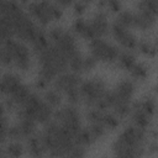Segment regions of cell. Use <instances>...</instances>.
<instances>
[{
	"mask_svg": "<svg viewBox=\"0 0 158 158\" xmlns=\"http://www.w3.org/2000/svg\"><path fill=\"white\" fill-rule=\"evenodd\" d=\"M41 137L48 154L52 157H68L69 151L75 144L74 137L54 120L46 122Z\"/></svg>",
	"mask_w": 158,
	"mask_h": 158,
	"instance_id": "1",
	"label": "cell"
},
{
	"mask_svg": "<svg viewBox=\"0 0 158 158\" xmlns=\"http://www.w3.org/2000/svg\"><path fill=\"white\" fill-rule=\"evenodd\" d=\"M144 130L135 125L126 127L112 144V151L117 157L133 158L143 154Z\"/></svg>",
	"mask_w": 158,
	"mask_h": 158,
	"instance_id": "2",
	"label": "cell"
},
{
	"mask_svg": "<svg viewBox=\"0 0 158 158\" xmlns=\"http://www.w3.org/2000/svg\"><path fill=\"white\" fill-rule=\"evenodd\" d=\"M37 56L40 63V78L47 83L69 68L68 58L53 43H49Z\"/></svg>",
	"mask_w": 158,
	"mask_h": 158,
	"instance_id": "3",
	"label": "cell"
},
{
	"mask_svg": "<svg viewBox=\"0 0 158 158\" xmlns=\"http://www.w3.org/2000/svg\"><path fill=\"white\" fill-rule=\"evenodd\" d=\"M17 107L20 117L31 118L37 123H46L53 116V107L35 93H30L27 99Z\"/></svg>",
	"mask_w": 158,
	"mask_h": 158,
	"instance_id": "4",
	"label": "cell"
},
{
	"mask_svg": "<svg viewBox=\"0 0 158 158\" xmlns=\"http://www.w3.org/2000/svg\"><path fill=\"white\" fill-rule=\"evenodd\" d=\"M28 11L43 26L48 25L49 21H52V20L59 19L63 14L60 6L49 0H40V1L30 2Z\"/></svg>",
	"mask_w": 158,
	"mask_h": 158,
	"instance_id": "5",
	"label": "cell"
},
{
	"mask_svg": "<svg viewBox=\"0 0 158 158\" xmlns=\"http://www.w3.org/2000/svg\"><path fill=\"white\" fill-rule=\"evenodd\" d=\"M52 117L58 125H60L73 137H75L78 131L81 128L80 115L77 111L74 105H67V106H62L57 109V111L53 112Z\"/></svg>",
	"mask_w": 158,
	"mask_h": 158,
	"instance_id": "6",
	"label": "cell"
},
{
	"mask_svg": "<svg viewBox=\"0 0 158 158\" xmlns=\"http://www.w3.org/2000/svg\"><path fill=\"white\" fill-rule=\"evenodd\" d=\"M106 93V85L100 78L88 79L80 83L79 94L80 100L85 101L86 105L94 106Z\"/></svg>",
	"mask_w": 158,
	"mask_h": 158,
	"instance_id": "7",
	"label": "cell"
},
{
	"mask_svg": "<svg viewBox=\"0 0 158 158\" xmlns=\"http://www.w3.org/2000/svg\"><path fill=\"white\" fill-rule=\"evenodd\" d=\"M49 38L52 40V43L69 59L73 54L79 52L77 42L70 32L65 31L62 27H53L49 31Z\"/></svg>",
	"mask_w": 158,
	"mask_h": 158,
	"instance_id": "8",
	"label": "cell"
},
{
	"mask_svg": "<svg viewBox=\"0 0 158 158\" xmlns=\"http://www.w3.org/2000/svg\"><path fill=\"white\" fill-rule=\"evenodd\" d=\"M90 53L99 62L112 63L117 60L120 51L116 46L104 41L102 37H96L90 40Z\"/></svg>",
	"mask_w": 158,
	"mask_h": 158,
	"instance_id": "9",
	"label": "cell"
},
{
	"mask_svg": "<svg viewBox=\"0 0 158 158\" xmlns=\"http://www.w3.org/2000/svg\"><path fill=\"white\" fill-rule=\"evenodd\" d=\"M5 47L9 49L12 63L21 70H27L30 67V52L28 48L14 38H7L4 41Z\"/></svg>",
	"mask_w": 158,
	"mask_h": 158,
	"instance_id": "10",
	"label": "cell"
},
{
	"mask_svg": "<svg viewBox=\"0 0 158 158\" xmlns=\"http://www.w3.org/2000/svg\"><path fill=\"white\" fill-rule=\"evenodd\" d=\"M36 125L37 122H35L31 118L20 117V120L15 125L7 128V137L12 141L27 139L30 136L36 133Z\"/></svg>",
	"mask_w": 158,
	"mask_h": 158,
	"instance_id": "11",
	"label": "cell"
},
{
	"mask_svg": "<svg viewBox=\"0 0 158 158\" xmlns=\"http://www.w3.org/2000/svg\"><path fill=\"white\" fill-rule=\"evenodd\" d=\"M12 27H14V36H16L19 40H22L25 42H30L38 30V27L35 25L32 19L26 12L12 23Z\"/></svg>",
	"mask_w": 158,
	"mask_h": 158,
	"instance_id": "12",
	"label": "cell"
},
{
	"mask_svg": "<svg viewBox=\"0 0 158 158\" xmlns=\"http://www.w3.org/2000/svg\"><path fill=\"white\" fill-rule=\"evenodd\" d=\"M53 85H54V89L58 90L59 93H69L74 89H78L80 83H81V78H80V74L75 73V72H63L60 74H58L54 79H53Z\"/></svg>",
	"mask_w": 158,
	"mask_h": 158,
	"instance_id": "13",
	"label": "cell"
},
{
	"mask_svg": "<svg viewBox=\"0 0 158 158\" xmlns=\"http://www.w3.org/2000/svg\"><path fill=\"white\" fill-rule=\"evenodd\" d=\"M112 93V106H116V105H123V104H130L131 102V99L133 96V93H135V85L131 80L128 79H125V80H121L114 90H111Z\"/></svg>",
	"mask_w": 158,
	"mask_h": 158,
	"instance_id": "14",
	"label": "cell"
},
{
	"mask_svg": "<svg viewBox=\"0 0 158 158\" xmlns=\"http://www.w3.org/2000/svg\"><path fill=\"white\" fill-rule=\"evenodd\" d=\"M111 32H112V36L115 37V40L127 51H132V49L137 48V43H138L137 38L128 28L118 25L117 22H114L111 26Z\"/></svg>",
	"mask_w": 158,
	"mask_h": 158,
	"instance_id": "15",
	"label": "cell"
},
{
	"mask_svg": "<svg viewBox=\"0 0 158 158\" xmlns=\"http://www.w3.org/2000/svg\"><path fill=\"white\" fill-rule=\"evenodd\" d=\"M90 27L93 30L94 37H102L109 32V21H107V16L105 12L99 11L96 12L91 20L89 21Z\"/></svg>",
	"mask_w": 158,
	"mask_h": 158,
	"instance_id": "16",
	"label": "cell"
},
{
	"mask_svg": "<svg viewBox=\"0 0 158 158\" xmlns=\"http://www.w3.org/2000/svg\"><path fill=\"white\" fill-rule=\"evenodd\" d=\"M156 17L157 15L152 12L138 10L136 14H133V27H137L139 30H149L156 23Z\"/></svg>",
	"mask_w": 158,
	"mask_h": 158,
	"instance_id": "17",
	"label": "cell"
},
{
	"mask_svg": "<svg viewBox=\"0 0 158 158\" xmlns=\"http://www.w3.org/2000/svg\"><path fill=\"white\" fill-rule=\"evenodd\" d=\"M131 116H132V121H133V125L139 127V128H143L146 130L149 123H151V117L139 105V102H136L133 106H131Z\"/></svg>",
	"mask_w": 158,
	"mask_h": 158,
	"instance_id": "18",
	"label": "cell"
},
{
	"mask_svg": "<svg viewBox=\"0 0 158 158\" xmlns=\"http://www.w3.org/2000/svg\"><path fill=\"white\" fill-rule=\"evenodd\" d=\"M27 149L30 156L32 157H42L47 153V149L42 141L41 135H36V133H33L27 138Z\"/></svg>",
	"mask_w": 158,
	"mask_h": 158,
	"instance_id": "19",
	"label": "cell"
},
{
	"mask_svg": "<svg viewBox=\"0 0 158 158\" xmlns=\"http://www.w3.org/2000/svg\"><path fill=\"white\" fill-rule=\"evenodd\" d=\"M20 84L21 80L17 75L12 73H6L2 77H0V93L9 96Z\"/></svg>",
	"mask_w": 158,
	"mask_h": 158,
	"instance_id": "20",
	"label": "cell"
},
{
	"mask_svg": "<svg viewBox=\"0 0 158 158\" xmlns=\"http://www.w3.org/2000/svg\"><path fill=\"white\" fill-rule=\"evenodd\" d=\"M30 93H31V91H30L28 86L25 85L23 83H21V84L9 95L10 102L14 104V105H16V106H20V105L27 99V96L30 95Z\"/></svg>",
	"mask_w": 158,
	"mask_h": 158,
	"instance_id": "21",
	"label": "cell"
},
{
	"mask_svg": "<svg viewBox=\"0 0 158 158\" xmlns=\"http://www.w3.org/2000/svg\"><path fill=\"white\" fill-rule=\"evenodd\" d=\"M73 30L79 35L81 36L85 40H93L95 38L94 37V33H93V30L90 27V23L89 21H85L83 19H77L73 23Z\"/></svg>",
	"mask_w": 158,
	"mask_h": 158,
	"instance_id": "22",
	"label": "cell"
},
{
	"mask_svg": "<svg viewBox=\"0 0 158 158\" xmlns=\"http://www.w3.org/2000/svg\"><path fill=\"white\" fill-rule=\"evenodd\" d=\"M30 43H31V46H32L33 51H35L37 54H38L41 51H43V49L49 44L47 36H46V35H44V32H43V31H41L40 28L37 30V32L35 33V36L32 37V40L30 41Z\"/></svg>",
	"mask_w": 158,
	"mask_h": 158,
	"instance_id": "23",
	"label": "cell"
},
{
	"mask_svg": "<svg viewBox=\"0 0 158 158\" xmlns=\"http://www.w3.org/2000/svg\"><path fill=\"white\" fill-rule=\"evenodd\" d=\"M43 100L53 109H57L60 106V102H62V96H60V93L56 89H49L44 93V96H43Z\"/></svg>",
	"mask_w": 158,
	"mask_h": 158,
	"instance_id": "24",
	"label": "cell"
},
{
	"mask_svg": "<svg viewBox=\"0 0 158 158\" xmlns=\"http://www.w3.org/2000/svg\"><path fill=\"white\" fill-rule=\"evenodd\" d=\"M12 36H14V27L11 22L0 14V38L5 41L7 38H12Z\"/></svg>",
	"mask_w": 158,
	"mask_h": 158,
	"instance_id": "25",
	"label": "cell"
},
{
	"mask_svg": "<svg viewBox=\"0 0 158 158\" xmlns=\"http://www.w3.org/2000/svg\"><path fill=\"white\" fill-rule=\"evenodd\" d=\"M83 60H84V56L80 52H77L75 54H73L68 59V65H69L70 70L75 72L78 74H81L84 72V69H83Z\"/></svg>",
	"mask_w": 158,
	"mask_h": 158,
	"instance_id": "26",
	"label": "cell"
},
{
	"mask_svg": "<svg viewBox=\"0 0 158 158\" xmlns=\"http://www.w3.org/2000/svg\"><path fill=\"white\" fill-rule=\"evenodd\" d=\"M115 22H117L118 25L130 30L131 27H133V12H131V11H118V15H117Z\"/></svg>",
	"mask_w": 158,
	"mask_h": 158,
	"instance_id": "27",
	"label": "cell"
},
{
	"mask_svg": "<svg viewBox=\"0 0 158 158\" xmlns=\"http://www.w3.org/2000/svg\"><path fill=\"white\" fill-rule=\"evenodd\" d=\"M117 60L120 62L121 67H123V68L127 69V70H130L131 67L136 63V58H135V56L131 53V51L120 52V53H118V57H117Z\"/></svg>",
	"mask_w": 158,
	"mask_h": 158,
	"instance_id": "28",
	"label": "cell"
},
{
	"mask_svg": "<svg viewBox=\"0 0 158 158\" xmlns=\"http://www.w3.org/2000/svg\"><path fill=\"white\" fill-rule=\"evenodd\" d=\"M102 126L105 128H109V130H114L118 126V117L115 115V114H110V112H106V110L104 111L102 114V121H101Z\"/></svg>",
	"mask_w": 158,
	"mask_h": 158,
	"instance_id": "29",
	"label": "cell"
},
{
	"mask_svg": "<svg viewBox=\"0 0 158 158\" xmlns=\"http://www.w3.org/2000/svg\"><path fill=\"white\" fill-rule=\"evenodd\" d=\"M137 9L157 15L158 14V0H139Z\"/></svg>",
	"mask_w": 158,
	"mask_h": 158,
	"instance_id": "30",
	"label": "cell"
},
{
	"mask_svg": "<svg viewBox=\"0 0 158 158\" xmlns=\"http://www.w3.org/2000/svg\"><path fill=\"white\" fill-rule=\"evenodd\" d=\"M128 72L131 73V75H132L133 78H136V79H141V80L146 79V78H147V74H148L147 68H146L143 64L137 63V62L131 67V69H130Z\"/></svg>",
	"mask_w": 158,
	"mask_h": 158,
	"instance_id": "31",
	"label": "cell"
},
{
	"mask_svg": "<svg viewBox=\"0 0 158 158\" xmlns=\"http://www.w3.org/2000/svg\"><path fill=\"white\" fill-rule=\"evenodd\" d=\"M22 153H23V146L20 143V141H12L6 147L5 151V154L10 157H20Z\"/></svg>",
	"mask_w": 158,
	"mask_h": 158,
	"instance_id": "32",
	"label": "cell"
},
{
	"mask_svg": "<svg viewBox=\"0 0 158 158\" xmlns=\"http://www.w3.org/2000/svg\"><path fill=\"white\" fill-rule=\"evenodd\" d=\"M139 105H141V107H142L149 116H153V114H154V111H156V102H154L153 99L147 98V99H144L143 101H139Z\"/></svg>",
	"mask_w": 158,
	"mask_h": 158,
	"instance_id": "33",
	"label": "cell"
},
{
	"mask_svg": "<svg viewBox=\"0 0 158 158\" xmlns=\"http://www.w3.org/2000/svg\"><path fill=\"white\" fill-rule=\"evenodd\" d=\"M137 47L144 54H148V56H154L156 54V47L149 42H138Z\"/></svg>",
	"mask_w": 158,
	"mask_h": 158,
	"instance_id": "34",
	"label": "cell"
},
{
	"mask_svg": "<svg viewBox=\"0 0 158 158\" xmlns=\"http://www.w3.org/2000/svg\"><path fill=\"white\" fill-rule=\"evenodd\" d=\"M96 62H98V60H96L91 54L84 57V60H83V69H84V72H89V70H91V69L95 67Z\"/></svg>",
	"mask_w": 158,
	"mask_h": 158,
	"instance_id": "35",
	"label": "cell"
},
{
	"mask_svg": "<svg viewBox=\"0 0 158 158\" xmlns=\"http://www.w3.org/2000/svg\"><path fill=\"white\" fill-rule=\"evenodd\" d=\"M85 154H86L85 147L79 146V144H74V146L72 147V149L69 151L68 157H83V156H85Z\"/></svg>",
	"mask_w": 158,
	"mask_h": 158,
	"instance_id": "36",
	"label": "cell"
},
{
	"mask_svg": "<svg viewBox=\"0 0 158 158\" xmlns=\"http://www.w3.org/2000/svg\"><path fill=\"white\" fill-rule=\"evenodd\" d=\"M7 122L4 116H0V143L7 137Z\"/></svg>",
	"mask_w": 158,
	"mask_h": 158,
	"instance_id": "37",
	"label": "cell"
},
{
	"mask_svg": "<svg viewBox=\"0 0 158 158\" xmlns=\"http://www.w3.org/2000/svg\"><path fill=\"white\" fill-rule=\"evenodd\" d=\"M86 5H88V4H85L83 0H77V1L74 2V9H75V12H77V14H81V12L85 10Z\"/></svg>",
	"mask_w": 158,
	"mask_h": 158,
	"instance_id": "38",
	"label": "cell"
},
{
	"mask_svg": "<svg viewBox=\"0 0 158 158\" xmlns=\"http://www.w3.org/2000/svg\"><path fill=\"white\" fill-rule=\"evenodd\" d=\"M77 0H56V2L60 6H69L72 4H74Z\"/></svg>",
	"mask_w": 158,
	"mask_h": 158,
	"instance_id": "39",
	"label": "cell"
},
{
	"mask_svg": "<svg viewBox=\"0 0 158 158\" xmlns=\"http://www.w3.org/2000/svg\"><path fill=\"white\" fill-rule=\"evenodd\" d=\"M0 116H4V106L1 102H0Z\"/></svg>",
	"mask_w": 158,
	"mask_h": 158,
	"instance_id": "40",
	"label": "cell"
},
{
	"mask_svg": "<svg viewBox=\"0 0 158 158\" xmlns=\"http://www.w3.org/2000/svg\"><path fill=\"white\" fill-rule=\"evenodd\" d=\"M4 154H5V153H4V151H2V148H1V146H0V157L4 156Z\"/></svg>",
	"mask_w": 158,
	"mask_h": 158,
	"instance_id": "41",
	"label": "cell"
},
{
	"mask_svg": "<svg viewBox=\"0 0 158 158\" xmlns=\"http://www.w3.org/2000/svg\"><path fill=\"white\" fill-rule=\"evenodd\" d=\"M0 77H1V73H0Z\"/></svg>",
	"mask_w": 158,
	"mask_h": 158,
	"instance_id": "42",
	"label": "cell"
},
{
	"mask_svg": "<svg viewBox=\"0 0 158 158\" xmlns=\"http://www.w3.org/2000/svg\"><path fill=\"white\" fill-rule=\"evenodd\" d=\"M0 1H1V0H0Z\"/></svg>",
	"mask_w": 158,
	"mask_h": 158,
	"instance_id": "43",
	"label": "cell"
}]
</instances>
